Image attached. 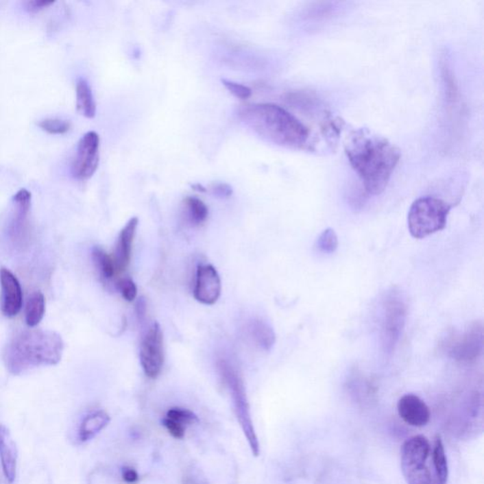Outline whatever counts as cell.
<instances>
[{
	"label": "cell",
	"mask_w": 484,
	"mask_h": 484,
	"mask_svg": "<svg viewBox=\"0 0 484 484\" xmlns=\"http://www.w3.org/2000/svg\"><path fill=\"white\" fill-rule=\"evenodd\" d=\"M0 460L7 481L14 483L16 476L17 448L11 433L3 425H0Z\"/></svg>",
	"instance_id": "obj_16"
},
{
	"label": "cell",
	"mask_w": 484,
	"mask_h": 484,
	"mask_svg": "<svg viewBox=\"0 0 484 484\" xmlns=\"http://www.w3.org/2000/svg\"><path fill=\"white\" fill-rule=\"evenodd\" d=\"M99 163V136L90 131L81 137L76 154L71 165V173L75 179L86 181L94 176Z\"/></svg>",
	"instance_id": "obj_8"
},
{
	"label": "cell",
	"mask_w": 484,
	"mask_h": 484,
	"mask_svg": "<svg viewBox=\"0 0 484 484\" xmlns=\"http://www.w3.org/2000/svg\"><path fill=\"white\" fill-rule=\"evenodd\" d=\"M92 258L102 278L106 280L113 278L117 273L113 258L111 256H109L101 247L96 246L92 251Z\"/></svg>",
	"instance_id": "obj_23"
},
{
	"label": "cell",
	"mask_w": 484,
	"mask_h": 484,
	"mask_svg": "<svg viewBox=\"0 0 484 484\" xmlns=\"http://www.w3.org/2000/svg\"><path fill=\"white\" fill-rule=\"evenodd\" d=\"M211 192L219 198H229L233 194V189L226 183H217L211 186Z\"/></svg>",
	"instance_id": "obj_30"
},
{
	"label": "cell",
	"mask_w": 484,
	"mask_h": 484,
	"mask_svg": "<svg viewBox=\"0 0 484 484\" xmlns=\"http://www.w3.org/2000/svg\"><path fill=\"white\" fill-rule=\"evenodd\" d=\"M164 359L163 332L156 322L149 326L141 343V363L145 375L152 379L160 375Z\"/></svg>",
	"instance_id": "obj_9"
},
{
	"label": "cell",
	"mask_w": 484,
	"mask_h": 484,
	"mask_svg": "<svg viewBox=\"0 0 484 484\" xmlns=\"http://www.w3.org/2000/svg\"><path fill=\"white\" fill-rule=\"evenodd\" d=\"M408 306L401 291L396 288L387 291L381 303L380 338L386 354L395 351L405 326Z\"/></svg>",
	"instance_id": "obj_6"
},
{
	"label": "cell",
	"mask_w": 484,
	"mask_h": 484,
	"mask_svg": "<svg viewBox=\"0 0 484 484\" xmlns=\"http://www.w3.org/2000/svg\"><path fill=\"white\" fill-rule=\"evenodd\" d=\"M117 287L119 293H121L122 297L126 301L133 302L136 298L137 287L133 279L130 278H121L117 281Z\"/></svg>",
	"instance_id": "obj_27"
},
{
	"label": "cell",
	"mask_w": 484,
	"mask_h": 484,
	"mask_svg": "<svg viewBox=\"0 0 484 484\" xmlns=\"http://www.w3.org/2000/svg\"><path fill=\"white\" fill-rule=\"evenodd\" d=\"M218 369L219 375L223 378V383L226 384L227 388L230 391L232 399L236 413L237 418L244 435L250 446L252 453L254 456H258L261 453V446L253 420L250 413V406H249L248 399H247L245 387L238 370L234 367L233 364L229 363L227 359H219L218 361Z\"/></svg>",
	"instance_id": "obj_5"
},
{
	"label": "cell",
	"mask_w": 484,
	"mask_h": 484,
	"mask_svg": "<svg viewBox=\"0 0 484 484\" xmlns=\"http://www.w3.org/2000/svg\"><path fill=\"white\" fill-rule=\"evenodd\" d=\"M221 82L226 88L233 94L238 99H247L252 96V90L250 87L244 86V84H239V82L229 81V80L223 79Z\"/></svg>",
	"instance_id": "obj_28"
},
{
	"label": "cell",
	"mask_w": 484,
	"mask_h": 484,
	"mask_svg": "<svg viewBox=\"0 0 484 484\" xmlns=\"http://www.w3.org/2000/svg\"><path fill=\"white\" fill-rule=\"evenodd\" d=\"M452 206L435 197H421L408 214V228L414 239H425L445 229Z\"/></svg>",
	"instance_id": "obj_4"
},
{
	"label": "cell",
	"mask_w": 484,
	"mask_h": 484,
	"mask_svg": "<svg viewBox=\"0 0 484 484\" xmlns=\"http://www.w3.org/2000/svg\"><path fill=\"white\" fill-rule=\"evenodd\" d=\"M38 126L51 134H64L71 130V123L66 119H45L38 122Z\"/></svg>",
	"instance_id": "obj_24"
},
{
	"label": "cell",
	"mask_w": 484,
	"mask_h": 484,
	"mask_svg": "<svg viewBox=\"0 0 484 484\" xmlns=\"http://www.w3.org/2000/svg\"><path fill=\"white\" fill-rule=\"evenodd\" d=\"M483 350V326L481 323H474L466 328L461 335L455 337L448 344L449 356L456 361H475Z\"/></svg>",
	"instance_id": "obj_10"
},
{
	"label": "cell",
	"mask_w": 484,
	"mask_h": 484,
	"mask_svg": "<svg viewBox=\"0 0 484 484\" xmlns=\"http://www.w3.org/2000/svg\"><path fill=\"white\" fill-rule=\"evenodd\" d=\"M221 293V281L218 271L211 264H203L197 268L194 297L204 305H214Z\"/></svg>",
	"instance_id": "obj_11"
},
{
	"label": "cell",
	"mask_w": 484,
	"mask_h": 484,
	"mask_svg": "<svg viewBox=\"0 0 484 484\" xmlns=\"http://www.w3.org/2000/svg\"><path fill=\"white\" fill-rule=\"evenodd\" d=\"M239 116L266 141L293 149L309 147L308 127L283 107L274 104H247L239 108Z\"/></svg>",
	"instance_id": "obj_2"
},
{
	"label": "cell",
	"mask_w": 484,
	"mask_h": 484,
	"mask_svg": "<svg viewBox=\"0 0 484 484\" xmlns=\"http://www.w3.org/2000/svg\"><path fill=\"white\" fill-rule=\"evenodd\" d=\"M338 237H337L335 231L331 228L326 229L319 237L318 241H317V246H318L319 250L326 254L334 253L338 248Z\"/></svg>",
	"instance_id": "obj_25"
},
{
	"label": "cell",
	"mask_w": 484,
	"mask_h": 484,
	"mask_svg": "<svg viewBox=\"0 0 484 484\" xmlns=\"http://www.w3.org/2000/svg\"><path fill=\"white\" fill-rule=\"evenodd\" d=\"M163 425L165 428L168 430L169 434L173 436L176 439H183L184 437V434H186V426L181 425L177 422L171 420L169 418H165L163 420Z\"/></svg>",
	"instance_id": "obj_29"
},
{
	"label": "cell",
	"mask_w": 484,
	"mask_h": 484,
	"mask_svg": "<svg viewBox=\"0 0 484 484\" xmlns=\"http://www.w3.org/2000/svg\"><path fill=\"white\" fill-rule=\"evenodd\" d=\"M344 151L364 189L374 196L385 191L401 158L395 144L368 129L352 131L344 141Z\"/></svg>",
	"instance_id": "obj_1"
},
{
	"label": "cell",
	"mask_w": 484,
	"mask_h": 484,
	"mask_svg": "<svg viewBox=\"0 0 484 484\" xmlns=\"http://www.w3.org/2000/svg\"><path fill=\"white\" fill-rule=\"evenodd\" d=\"M192 189H195L197 191L199 192H206V189L204 188L203 186H201V184H194V186H192Z\"/></svg>",
	"instance_id": "obj_33"
},
{
	"label": "cell",
	"mask_w": 484,
	"mask_h": 484,
	"mask_svg": "<svg viewBox=\"0 0 484 484\" xmlns=\"http://www.w3.org/2000/svg\"><path fill=\"white\" fill-rule=\"evenodd\" d=\"M251 335L254 341L263 348L269 350L276 343V334L268 324L262 320H254L250 326Z\"/></svg>",
	"instance_id": "obj_21"
},
{
	"label": "cell",
	"mask_w": 484,
	"mask_h": 484,
	"mask_svg": "<svg viewBox=\"0 0 484 484\" xmlns=\"http://www.w3.org/2000/svg\"><path fill=\"white\" fill-rule=\"evenodd\" d=\"M1 286V311L5 316H16L23 305V293L19 279L6 268L0 269Z\"/></svg>",
	"instance_id": "obj_13"
},
{
	"label": "cell",
	"mask_w": 484,
	"mask_h": 484,
	"mask_svg": "<svg viewBox=\"0 0 484 484\" xmlns=\"http://www.w3.org/2000/svg\"><path fill=\"white\" fill-rule=\"evenodd\" d=\"M122 479L127 483H136L139 480V476L134 468H124L122 470Z\"/></svg>",
	"instance_id": "obj_32"
},
{
	"label": "cell",
	"mask_w": 484,
	"mask_h": 484,
	"mask_svg": "<svg viewBox=\"0 0 484 484\" xmlns=\"http://www.w3.org/2000/svg\"><path fill=\"white\" fill-rule=\"evenodd\" d=\"M398 411L406 424L418 428L426 426L431 420L430 408L425 401L413 394H408L399 399Z\"/></svg>",
	"instance_id": "obj_14"
},
{
	"label": "cell",
	"mask_w": 484,
	"mask_h": 484,
	"mask_svg": "<svg viewBox=\"0 0 484 484\" xmlns=\"http://www.w3.org/2000/svg\"><path fill=\"white\" fill-rule=\"evenodd\" d=\"M431 455V444L425 436H413L404 441L401 448V470L407 483L436 484L428 466Z\"/></svg>",
	"instance_id": "obj_7"
},
{
	"label": "cell",
	"mask_w": 484,
	"mask_h": 484,
	"mask_svg": "<svg viewBox=\"0 0 484 484\" xmlns=\"http://www.w3.org/2000/svg\"><path fill=\"white\" fill-rule=\"evenodd\" d=\"M186 216L193 226H201L208 217V207L196 197H188L184 201Z\"/></svg>",
	"instance_id": "obj_22"
},
{
	"label": "cell",
	"mask_w": 484,
	"mask_h": 484,
	"mask_svg": "<svg viewBox=\"0 0 484 484\" xmlns=\"http://www.w3.org/2000/svg\"><path fill=\"white\" fill-rule=\"evenodd\" d=\"M433 475L436 484H448V458L444 446L443 440L437 436L434 441L433 450Z\"/></svg>",
	"instance_id": "obj_19"
},
{
	"label": "cell",
	"mask_w": 484,
	"mask_h": 484,
	"mask_svg": "<svg viewBox=\"0 0 484 484\" xmlns=\"http://www.w3.org/2000/svg\"><path fill=\"white\" fill-rule=\"evenodd\" d=\"M64 341L57 332L29 328L19 332L7 344L3 361L12 375L29 369L56 365L63 356Z\"/></svg>",
	"instance_id": "obj_3"
},
{
	"label": "cell",
	"mask_w": 484,
	"mask_h": 484,
	"mask_svg": "<svg viewBox=\"0 0 484 484\" xmlns=\"http://www.w3.org/2000/svg\"><path fill=\"white\" fill-rule=\"evenodd\" d=\"M166 418L176 421L177 423H180L184 426L198 422V418H197L195 413H192L191 411L186 410V409L182 408L171 409V410H169L168 413H167Z\"/></svg>",
	"instance_id": "obj_26"
},
{
	"label": "cell",
	"mask_w": 484,
	"mask_h": 484,
	"mask_svg": "<svg viewBox=\"0 0 484 484\" xmlns=\"http://www.w3.org/2000/svg\"><path fill=\"white\" fill-rule=\"evenodd\" d=\"M138 223L137 217L130 219L119 234L113 256L116 273H121L128 268L131 262L132 250H133L134 237H136Z\"/></svg>",
	"instance_id": "obj_15"
},
{
	"label": "cell",
	"mask_w": 484,
	"mask_h": 484,
	"mask_svg": "<svg viewBox=\"0 0 484 484\" xmlns=\"http://www.w3.org/2000/svg\"><path fill=\"white\" fill-rule=\"evenodd\" d=\"M25 7L29 12H38L47 8V7L51 6V5L54 4V1H47V0H29V1L25 2Z\"/></svg>",
	"instance_id": "obj_31"
},
{
	"label": "cell",
	"mask_w": 484,
	"mask_h": 484,
	"mask_svg": "<svg viewBox=\"0 0 484 484\" xmlns=\"http://www.w3.org/2000/svg\"><path fill=\"white\" fill-rule=\"evenodd\" d=\"M109 414L104 411H96L89 414L80 426L79 438L82 441H86L93 439L97 434L101 433L110 423Z\"/></svg>",
	"instance_id": "obj_18"
},
{
	"label": "cell",
	"mask_w": 484,
	"mask_h": 484,
	"mask_svg": "<svg viewBox=\"0 0 484 484\" xmlns=\"http://www.w3.org/2000/svg\"><path fill=\"white\" fill-rule=\"evenodd\" d=\"M31 207V192L26 189H19L12 197V215L9 230L10 237L16 243H21L26 237Z\"/></svg>",
	"instance_id": "obj_12"
},
{
	"label": "cell",
	"mask_w": 484,
	"mask_h": 484,
	"mask_svg": "<svg viewBox=\"0 0 484 484\" xmlns=\"http://www.w3.org/2000/svg\"><path fill=\"white\" fill-rule=\"evenodd\" d=\"M46 311V302L44 294L36 291L27 299L26 311H25V320L29 328H36L40 322L43 320Z\"/></svg>",
	"instance_id": "obj_20"
},
{
	"label": "cell",
	"mask_w": 484,
	"mask_h": 484,
	"mask_svg": "<svg viewBox=\"0 0 484 484\" xmlns=\"http://www.w3.org/2000/svg\"><path fill=\"white\" fill-rule=\"evenodd\" d=\"M76 106L79 113L86 119H94L96 116L97 106L93 92L84 78H79L77 81Z\"/></svg>",
	"instance_id": "obj_17"
}]
</instances>
